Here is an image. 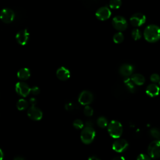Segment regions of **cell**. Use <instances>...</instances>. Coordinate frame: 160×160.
Here are the masks:
<instances>
[{"label":"cell","instance_id":"6da1fadb","mask_svg":"<svg viewBox=\"0 0 160 160\" xmlns=\"http://www.w3.org/2000/svg\"><path fill=\"white\" fill-rule=\"evenodd\" d=\"M143 35L147 41L156 42L160 39V28L154 24H150L145 28Z\"/></svg>","mask_w":160,"mask_h":160},{"label":"cell","instance_id":"7a4b0ae2","mask_svg":"<svg viewBox=\"0 0 160 160\" xmlns=\"http://www.w3.org/2000/svg\"><path fill=\"white\" fill-rule=\"evenodd\" d=\"M122 126L121 123L117 120H112L108 126V131L109 134L113 138L118 139L122 133Z\"/></svg>","mask_w":160,"mask_h":160},{"label":"cell","instance_id":"3957f363","mask_svg":"<svg viewBox=\"0 0 160 160\" xmlns=\"http://www.w3.org/2000/svg\"><path fill=\"white\" fill-rule=\"evenodd\" d=\"M96 136V131L92 127L85 126L81 132V139L86 144L91 143Z\"/></svg>","mask_w":160,"mask_h":160},{"label":"cell","instance_id":"277c9868","mask_svg":"<svg viewBox=\"0 0 160 160\" xmlns=\"http://www.w3.org/2000/svg\"><path fill=\"white\" fill-rule=\"evenodd\" d=\"M148 152L149 156L152 159L160 158V140L152 141L148 146Z\"/></svg>","mask_w":160,"mask_h":160},{"label":"cell","instance_id":"5b68a950","mask_svg":"<svg viewBox=\"0 0 160 160\" xmlns=\"http://www.w3.org/2000/svg\"><path fill=\"white\" fill-rule=\"evenodd\" d=\"M112 26L119 32L124 31L128 27V22L126 19L121 16H116L112 20Z\"/></svg>","mask_w":160,"mask_h":160},{"label":"cell","instance_id":"8992f818","mask_svg":"<svg viewBox=\"0 0 160 160\" xmlns=\"http://www.w3.org/2000/svg\"><path fill=\"white\" fill-rule=\"evenodd\" d=\"M15 18V13L13 10L10 8H6L2 9L0 13L1 20L6 24L11 23Z\"/></svg>","mask_w":160,"mask_h":160},{"label":"cell","instance_id":"52a82bcc","mask_svg":"<svg viewBox=\"0 0 160 160\" xmlns=\"http://www.w3.org/2000/svg\"><path fill=\"white\" fill-rule=\"evenodd\" d=\"M93 94L91 92L88 90L82 91L78 97L79 102L82 104L86 106H88L93 101Z\"/></svg>","mask_w":160,"mask_h":160},{"label":"cell","instance_id":"ba28073f","mask_svg":"<svg viewBox=\"0 0 160 160\" xmlns=\"http://www.w3.org/2000/svg\"><path fill=\"white\" fill-rule=\"evenodd\" d=\"M15 90L19 96L26 97L31 92V88L24 82L19 81L16 84Z\"/></svg>","mask_w":160,"mask_h":160},{"label":"cell","instance_id":"9c48e42d","mask_svg":"<svg viewBox=\"0 0 160 160\" xmlns=\"http://www.w3.org/2000/svg\"><path fill=\"white\" fill-rule=\"evenodd\" d=\"M96 17L101 21H105L108 19L111 15V11L110 9L107 6H102L98 9L96 12Z\"/></svg>","mask_w":160,"mask_h":160},{"label":"cell","instance_id":"30bf717a","mask_svg":"<svg viewBox=\"0 0 160 160\" xmlns=\"http://www.w3.org/2000/svg\"><path fill=\"white\" fill-rule=\"evenodd\" d=\"M146 22V16L141 12H136L130 18V22L134 27L142 26Z\"/></svg>","mask_w":160,"mask_h":160},{"label":"cell","instance_id":"8fae6325","mask_svg":"<svg viewBox=\"0 0 160 160\" xmlns=\"http://www.w3.org/2000/svg\"><path fill=\"white\" fill-rule=\"evenodd\" d=\"M28 117L34 121H39L42 118V112L36 106H31L28 110Z\"/></svg>","mask_w":160,"mask_h":160},{"label":"cell","instance_id":"7c38bea8","mask_svg":"<svg viewBox=\"0 0 160 160\" xmlns=\"http://www.w3.org/2000/svg\"><path fill=\"white\" fill-rule=\"evenodd\" d=\"M29 38V33L27 29H22L18 31L16 35V39L18 44L24 46L26 45Z\"/></svg>","mask_w":160,"mask_h":160},{"label":"cell","instance_id":"4fadbf2b","mask_svg":"<svg viewBox=\"0 0 160 160\" xmlns=\"http://www.w3.org/2000/svg\"><path fill=\"white\" fill-rule=\"evenodd\" d=\"M112 149L118 152L125 151L128 147V142L124 139L118 138L112 144Z\"/></svg>","mask_w":160,"mask_h":160},{"label":"cell","instance_id":"5bb4252c","mask_svg":"<svg viewBox=\"0 0 160 160\" xmlns=\"http://www.w3.org/2000/svg\"><path fill=\"white\" fill-rule=\"evenodd\" d=\"M134 71V67L129 64H123L119 68V73L124 77L128 78L131 76Z\"/></svg>","mask_w":160,"mask_h":160},{"label":"cell","instance_id":"9a60e30c","mask_svg":"<svg viewBox=\"0 0 160 160\" xmlns=\"http://www.w3.org/2000/svg\"><path fill=\"white\" fill-rule=\"evenodd\" d=\"M70 74L69 69L64 66L59 67L56 71V76L61 81L68 80L70 78Z\"/></svg>","mask_w":160,"mask_h":160},{"label":"cell","instance_id":"2e32d148","mask_svg":"<svg viewBox=\"0 0 160 160\" xmlns=\"http://www.w3.org/2000/svg\"><path fill=\"white\" fill-rule=\"evenodd\" d=\"M159 91L160 88L156 84H151L148 85L146 89V94L151 97H154L158 96L159 93Z\"/></svg>","mask_w":160,"mask_h":160},{"label":"cell","instance_id":"e0dca14e","mask_svg":"<svg viewBox=\"0 0 160 160\" xmlns=\"http://www.w3.org/2000/svg\"><path fill=\"white\" fill-rule=\"evenodd\" d=\"M31 76L30 70L27 68H23L20 69L17 73L18 78L21 80L28 79Z\"/></svg>","mask_w":160,"mask_h":160},{"label":"cell","instance_id":"ac0fdd59","mask_svg":"<svg viewBox=\"0 0 160 160\" xmlns=\"http://www.w3.org/2000/svg\"><path fill=\"white\" fill-rule=\"evenodd\" d=\"M131 79L132 81L134 82V84L138 86H141L145 82V78L144 77V76L138 73L132 74L131 76Z\"/></svg>","mask_w":160,"mask_h":160},{"label":"cell","instance_id":"d6986e66","mask_svg":"<svg viewBox=\"0 0 160 160\" xmlns=\"http://www.w3.org/2000/svg\"><path fill=\"white\" fill-rule=\"evenodd\" d=\"M124 82L126 86V88H128V89L131 92H134L136 90V87H135V84H134V82L132 81L131 79L129 78H125Z\"/></svg>","mask_w":160,"mask_h":160},{"label":"cell","instance_id":"ffe728a7","mask_svg":"<svg viewBox=\"0 0 160 160\" xmlns=\"http://www.w3.org/2000/svg\"><path fill=\"white\" fill-rule=\"evenodd\" d=\"M28 106V102L24 99H20L16 103V107L18 110L23 111L26 109Z\"/></svg>","mask_w":160,"mask_h":160},{"label":"cell","instance_id":"44dd1931","mask_svg":"<svg viewBox=\"0 0 160 160\" xmlns=\"http://www.w3.org/2000/svg\"><path fill=\"white\" fill-rule=\"evenodd\" d=\"M108 122L107 119L104 116H100L97 119V124L101 128H104L108 126Z\"/></svg>","mask_w":160,"mask_h":160},{"label":"cell","instance_id":"7402d4cb","mask_svg":"<svg viewBox=\"0 0 160 160\" xmlns=\"http://www.w3.org/2000/svg\"><path fill=\"white\" fill-rule=\"evenodd\" d=\"M112 39H113V41L115 43L119 44V43H121L123 41L124 35L121 32H116L114 34Z\"/></svg>","mask_w":160,"mask_h":160},{"label":"cell","instance_id":"603a6c76","mask_svg":"<svg viewBox=\"0 0 160 160\" xmlns=\"http://www.w3.org/2000/svg\"><path fill=\"white\" fill-rule=\"evenodd\" d=\"M122 4V2L121 0H112L109 2V6L111 9H118L121 7Z\"/></svg>","mask_w":160,"mask_h":160},{"label":"cell","instance_id":"cb8c5ba5","mask_svg":"<svg viewBox=\"0 0 160 160\" xmlns=\"http://www.w3.org/2000/svg\"><path fill=\"white\" fill-rule=\"evenodd\" d=\"M149 133H150L151 136L152 137H153L154 138L156 139V140L160 139V131L158 129H157L156 128H152V129H151Z\"/></svg>","mask_w":160,"mask_h":160},{"label":"cell","instance_id":"d4e9b609","mask_svg":"<svg viewBox=\"0 0 160 160\" xmlns=\"http://www.w3.org/2000/svg\"><path fill=\"white\" fill-rule=\"evenodd\" d=\"M73 126L77 129H81L84 128V122L79 119H75L72 123Z\"/></svg>","mask_w":160,"mask_h":160},{"label":"cell","instance_id":"484cf974","mask_svg":"<svg viewBox=\"0 0 160 160\" xmlns=\"http://www.w3.org/2000/svg\"><path fill=\"white\" fill-rule=\"evenodd\" d=\"M131 36L134 40L137 41L141 38V32L138 29H134L131 32Z\"/></svg>","mask_w":160,"mask_h":160},{"label":"cell","instance_id":"4316f807","mask_svg":"<svg viewBox=\"0 0 160 160\" xmlns=\"http://www.w3.org/2000/svg\"><path fill=\"white\" fill-rule=\"evenodd\" d=\"M93 112H94L93 109L91 106H89V105L86 106L84 107V113L86 116H91L93 114Z\"/></svg>","mask_w":160,"mask_h":160},{"label":"cell","instance_id":"83f0119b","mask_svg":"<svg viewBox=\"0 0 160 160\" xmlns=\"http://www.w3.org/2000/svg\"><path fill=\"white\" fill-rule=\"evenodd\" d=\"M150 79L152 82H159L160 81V77L158 74L154 73L152 74L150 76Z\"/></svg>","mask_w":160,"mask_h":160},{"label":"cell","instance_id":"f1b7e54d","mask_svg":"<svg viewBox=\"0 0 160 160\" xmlns=\"http://www.w3.org/2000/svg\"><path fill=\"white\" fill-rule=\"evenodd\" d=\"M137 160H151V157L145 154H140L137 157Z\"/></svg>","mask_w":160,"mask_h":160},{"label":"cell","instance_id":"f546056e","mask_svg":"<svg viewBox=\"0 0 160 160\" xmlns=\"http://www.w3.org/2000/svg\"><path fill=\"white\" fill-rule=\"evenodd\" d=\"M31 92L33 94H38L40 92V89L38 86H32L31 88Z\"/></svg>","mask_w":160,"mask_h":160},{"label":"cell","instance_id":"4dcf8cb0","mask_svg":"<svg viewBox=\"0 0 160 160\" xmlns=\"http://www.w3.org/2000/svg\"><path fill=\"white\" fill-rule=\"evenodd\" d=\"M29 104L31 105V106H35L36 104V99L34 98H31L29 99Z\"/></svg>","mask_w":160,"mask_h":160},{"label":"cell","instance_id":"1f68e13d","mask_svg":"<svg viewBox=\"0 0 160 160\" xmlns=\"http://www.w3.org/2000/svg\"><path fill=\"white\" fill-rule=\"evenodd\" d=\"M88 160H101L99 158H98L97 156H91L88 158Z\"/></svg>","mask_w":160,"mask_h":160},{"label":"cell","instance_id":"d6a6232c","mask_svg":"<svg viewBox=\"0 0 160 160\" xmlns=\"http://www.w3.org/2000/svg\"><path fill=\"white\" fill-rule=\"evenodd\" d=\"M112 160H125L123 156H117L112 159Z\"/></svg>","mask_w":160,"mask_h":160},{"label":"cell","instance_id":"836d02e7","mask_svg":"<svg viewBox=\"0 0 160 160\" xmlns=\"http://www.w3.org/2000/svg\"><path fill=\"white\" fill-rule=\"evenodd\" d=\"M13 160H24V159L21 156H16L14 158Z\"/></svg>","mask_w":160,"mask_h":160},{"label":"cell","instance_id":"e575fe53","mask_svg":"<svg viewBox=\"0 0 160 160\" xmlns=\"http://www.w3.org/2000/svg\"><path fill=\"white\" fill-rule=\"evenodd\" d=\"M0 154H1V156H0V159H1V160H2L3 156H4V154H3V152H2V149H0Z\"/></svg>","mask_w":160,"mask_h":160},{"label":"cell","instance_id":"d590c367","mask_svg":"<svg viewBox=\"0 0 160 160\" xmlns=\"http://www.w3.org/2000/svg\"><path fill=\"white\" fill-rule=\"evenodd\" d=\"M159 86H160V81H159Z\"/></svg>","mask_w":160,"mask_h":160}]
</instances>
